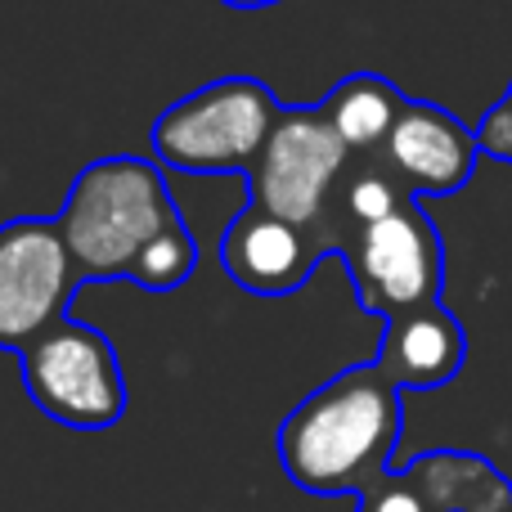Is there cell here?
Here are the masks:
<instances>
[{
  "mask_svg": "<svg viewBox=\"0 0 512 512\" xmlns=\"http://www.w3.org/2000/svg\"><path fill=\"white\" fill-rule=\"evenodd\" d=\"M194 265H198L194 234H189V225H176V230H167L149 252L140 256V265H135L131 279L149 292H176L180 283L194 274Z\"/></svg>",
  "mask_w": 512,
  "mask_h": 512,
  "instance_id": "4fadbf2b",
  "label": "cell"
},
{
  "mask_svg": "<svg viewBox=\"0 0 512 512\" xmlns=\"http://www.w3.org/2000/svg\"><path fill=\"white\" fill-rule=\"evenodd\" d=\"M477 158V131L463 126L450 108L427 104V99H414L405 108V117L396 122L387 149H382V162L396 171V180L414 198L459 194L477 171Z\"/></svg>",
  "mask_w": 512,
  "mask_h": 512,
  "instance_id": "ba28073f",
  "label": "cell"
},
{
  "mask_svg": "<svg viewBox=\"0 0 512 512\" xmlns=\"http://www.w3.org/2000/svg\"><path fill=\"white\" fill-rule=\"evenodd\" d=\"M283 104L256 77H221L189 90L171 108H162L149 131L153 158L167 171L185 176H234L256 167L270 144Z\"/></svg>",
  "mask_w": 512,
  "mask_h": 512,
  "instance_id": "3957f363",
  "label": "cell"
},
{
  "mask_svg": "<svg viewBox=\"0 0 512 512\" xmlns=\"http://www.w3.org/2000/svg\"><path fill=\"white\" fill-rule=\"evenodd\" d=\"M351 162L355 153L319 108H283L270 144L248 171V203L315 234Z\"/></svg>",
  "mask_w": 512,
  "mask_h": 512,
  "instance_id": "8992f818",
  "label": "cell"
},
{
  "mask_svg": "<svg viewBox=\"0 0 512 512\" xmlns=\"http://www.w3.org/2000/svg\"><path fill=\"white\" fill-rule=\"evenodd\" d=\"M324 261V248L310 230L288 225L261 207H243L221 234V265L243 292L288 297Z\"/></svg>",
  "mask_w": 512,
  "mask_h": 512,
  "instance_id": "9c48e42d",
  "label": "cell"
},
{
  "mask_svg": "<svg viewBox=\"0 0 512 512\" xmlns=\"http://www.w3.org/2000/svg\"><path fill=\"white\" fill-rule=\"evenodd\" d=\"M355 499H360V512H432L423 490L409 481V472H391V468L378 481H369Z\"/></svg>",
  "mask_w": 512,
  "mask_h": 512,
  "instance_id": "5bb4252c",
  "label": "cell"
},
{
  "mask_svg": "<svg viewBox=\"0 0 512 512\" xmlns=\"http://www.w3.org/2000/svg\"><path fill=\"white\" fill-rule=\"evenodd\" d=\"M23 387L45 418L72 432H104L126 414V378L113 342L99 328L59 319L18 351Z\"/></svg>",
  "mask_w": 512,
  "mask_h": 512,
  "instance_id": "277c9868",
  "label": "cell"
},
{
  "mask_svg": "<svg viewBox=\"0 0 512 512\" xmlns=\"http://www.w3.org/2000/svg\"><path fill=\"white\" fill-rule=\"evenodd\" d=\"M409 481L432 512H508L512 481L472 450H427L409 463Z\"/></svg>",
  "mask_w": 512,
  "mask_h": 512,
  "instance_id": "7c38bea8",
  "label": "cell"
},
{
  "mask_svg": "<svg viewBox=\"0 0 512 512\" xmlns=\"http://www.w3.org/2000/svg\"><path fill=\"white\" fill-rule=\"evenodd\" d=\"M409 104H414V99H409L396 81L378 77V72H351V77L337 81L315 108L324 113V122L342 135V144L355 158H378Z\"/></svg>",
  "mask_w": 512,
  "mask_h": 512,
  "instance_id": "8fae6325",
  "label": "cell"
},
{
  "mask_svg": "<svg viewBox=\"0 0 512 512\" xmlns=\"http://www.w3.org/2000/svg\"><path fill=\"white\" fill-rule=\"evenodd\" d=\"M342 265L351 274V288L360 310L378 319H396L405 310L432 306L445 288V243L432 216L414 203L382 221L364 225L342 252Z\"/></svg>",
  "mask_w": 512,
  "mask_h": 512,
  "instance_id": "5b68a950",
  "label": "cell"
},
{
  "mask_svg": "<svg viewBox=\"0 0 512 512\" xmlns=\"http://www.w3.org/2000/svg\"><path fill=\"white\" fill-rule=\"evenodd\" d=\"M405 432L400 387L378 364H351L283 418L274 450L306 495H360L391 468Z\"/></svg>",
  "mask_w": 512,
  "mask_h": 512,
  "instance_id": "6da1fadb",
  "label": "cell"
},
{
  "mask_svg": "<svg viewBox=\"0 0 512 512\" xmlns=\"http://www.w3.org/2000/svg\"><path fill=\"white\" fill-rule=\"evenodd\" d=\"M508 512H512V508H508Z\"/></svg>",
  "mask_w": 512,
  "mask_h": 512,
  "instance_id": "e0dca14e",
  "label": "cell"
},
{
  "mask_svg": "<svg viewBox=\"0 0 512 512\" xmlns=\"http://www.w3.org/2000/svg\"><path fill=\"white\" fill-rule=\"evenodd\" d=\"M230 9H270V5H283V0H221Z\"/></svg>",
  "mask_w": 512,
  "mask_h": 512,
  "instance_id": "2e32d148",
  "label": "cell"
},
{
  "mask_svg": "<svg viewBox=\"0 0 512 512\" xmlns=\"http://www.w3.org/2000/svg\"><path fill=\"white\" fill-rule=\"evenodd\" d=\"M477 144H481L486 158L512 162V81H508L504 99H499V104L477 122Z\"/></svg>",
  "mask_w": 512,
  "mask_h": 512,
  "instance_id": "9a60e30c",
  "label": "cell"
},
{
  "mask_svg": "<svg viewBox=\"0 0 512 512\" xmlns=\"http://www.w3.org/2000/svg\"><path fill=\"white\" fill-rule=\"evenodd\" d=\"M86 283L131 279L140 256L167 230L185 225L158 162L108 153L81 167L68 203L54 216Z\"/></svg>",
  "mask_w": 512,
  "mask_h": 512,
  "instance_id": "7a4b0ae2",
  "label": "cell"
},
{
  "mask_svg": "<svg viewBox=\"0 0 512 512\" xmlns=\"http://www.w3.org/2000/svg\"><path fill=\"white\" fill-rule=\"evenodd\" d=\"M86 283L54 216H18L0 225V351H23L45 328L68 319Z\"/></svg>",
  "mask_w": 512,
  "mask_h": 512,
  "instance_id": "52a82bcc",
  "label": "cell"
},
{
  "mask_svg": "<svg viewBox=\"0 0 512 512\" xmlns=\"http://www.w3.org/2000/svg\"><path fill=\"white\" fill-rule=\"evenodd\" d=\"M463 360H468V333L463 324L441 306H418L396 319H382V342L378 364L400 391H436L445 382L459 378Z\"/></svg>",
  "mask_w": 512,
  "mask_h": 512,
  "instance_id": "30bf717a",
  "label": "cell"
}]
</instances>
